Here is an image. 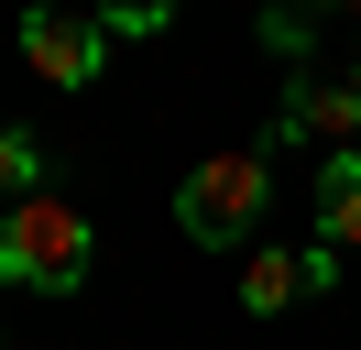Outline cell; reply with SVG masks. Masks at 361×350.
I'll return each mask as SVG.
<instances>
[{"instance_id": "obj_1", "label": "cell", "mask_w": 361, "mask_h": 350, "mask_svg": "<svg viewBox=\"0 0 361 350\" xmlns=\"http://www.w3.org/2000/svg\"><path fill=\"white\" fill-rule=\"evenodd\" d=\"M88 262H99V230H88L77 197H55V186L11 197V219H0V284H23V296H77Z\"/></svg>"}, {"instance_id": "obj_2", "label": "cell", "mask_w": 361, "mask_h": 350, "mask_svg": "<svg viewBox=\"0 0 361 350\" xmlns=\"http://www.w3.org/2000/svg\"><path fill=\"white\" fill-rule=\"evenodd\" d=\"M263 197H274V153L230 143V153H208V164L176 186V230L186 241H241L252 219H263Z\"/></svg>"}, {"instance_id": "obj_3", "label": "cell", "mask_w": 361, "mask_h": 350, "mask_svg": "<svg viewBox=\"0 0 361 350\" xmlns=\"http://www.w3.org/2000/svg\"><path fill=\"white\" fill-rule=\"evenodd\" d=\"M23 55H33L44 88H88L99 66H110V22L66 11V0H33V11H23Z\"/></svg>"}, {"instance_id": "obj_4", "label": "cell", "mask_w": 361, "mask_h": 350, "mask_svg": "<svg viewBox=\"0 0 361 350\" xmlns=\"http://www.w3.org/2000/svg\"><path fill=\"white\" fill-rule=\"evenodd\" d=\"M329 284H339V252H329V241H317V252H252L241 262V306H252V318H285L295 296H329Z\"/></svg>"}, {"instance_id": "obj_5", "label": "cell", "mask_w": 361, "mask_h": 350, "mask_svg": "<svg viewBox=\"0 0 361 350\" xmlns=\"http://www.w3.org/2000/svg\"><path fill=\"white\" fill-rule=\"evenodd\" d=\"M274 143H361V77L350 88H285V109H274Z\"/></svg>"}, {"instance_id": "obj_6", "label": "cell", "mask_w": 361, "mask_h": 350, "mask_svg": "<svg viewBox=\"0 0 361 350\" xmlns=\"http://www.w3.org/2000/svg\"><path fill=\"white\" fill-rule=\"evenodd\" d=\"M317 241L329 252H361V143L317 164Z\"/></svg>"}, {"instance_id": "obj_7", "label": "cell", "mask_w": 361, "mask_h": 350, "mask_svg": "<svg viewBox=\"0 0 361 350\" xmlns=\"http://www.w3.org/2000/svg\"><path fill=\"white\" fill-rule=\"evenodd\" d=\"M33 175H44L33 131H11V121H0V197H33Z\"/></svg>"}, {"instance_id": "obj_8", "label": "cell", "mask_w": 361, "mask_h": 350, "mask_svg": "<svg viewBox=\"0 0 361 350\" xmlns=\"http://www.w3.org/2000/svg\"><path fill=\"white\" fill-rule=\"evenodd\" d=\"M99 22H110V33H164L176 0H99Z\"/></svg>"}, {"instance_id": "obj_9", "label": "cell", "mask_w": 361, "mask_h": 350, "mask_svg": "<svg viewBox=\"0 0 361 350\" xmlns=\"http://www.w3.org/2000/svg\"><path fill=\"white\" fill-rule=\"evenodd\" d=\"M339 11H361V0H339Z\"/></svg>"}]
</instances>
